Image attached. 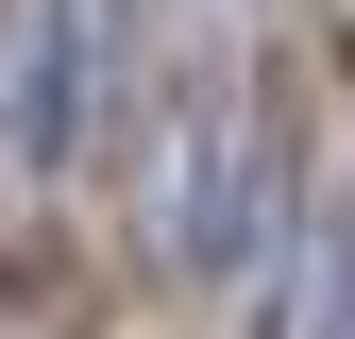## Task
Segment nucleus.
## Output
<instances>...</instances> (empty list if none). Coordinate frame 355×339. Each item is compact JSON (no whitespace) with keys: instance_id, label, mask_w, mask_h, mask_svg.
<instances>
[{"instance_id":"3","label":"nucleus","mask_w":355,"mask_h":339,"mask_svg":"<svg viewBox=\"0 0 355 339\" xmlns=\"http://www.w3.org/2000/svg\"><path fill=\"white\" fill-rule=\"evenodd\" d=\"M322 339H355V187H322Z\"/></svg>"},{"instance_id":"2","label":"nucleus","mask_w":355,"mask_h":339,"mask_svg":"<svg viewBox=\"0 0 355 339\" xmlns=\"http://www.w3.org/2000/svg\"><path fill=\"white\" fill-rule=\"evenodd\" d=\"M102 153V85H85V0H0V170L68 187Z\"/></svg>"},{"instance_id":"1","label":"nucleus","mask_w":355,"mask_h":339,"mask_svg":"<svg viewBox=\"0 0 355 339\" xmlns=\"http://www.w3.org/2000/svg\"><path fill=\"white\" fill-rule=\"evenodd\" d=\"M288 204H304V170L271 153V119H254L237 68H187L136 119V254H153L169 288H237V254L271 238Z\"/></svg>"}]
</instances>
